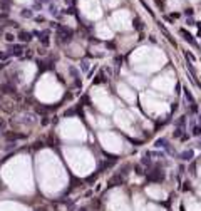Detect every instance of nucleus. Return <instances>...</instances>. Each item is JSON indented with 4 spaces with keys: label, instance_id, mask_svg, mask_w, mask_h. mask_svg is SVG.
<instances>
[{
    "label": "nucleus",
    "instance_id": "f8f14e48",
    "mask_svg": "<svg viewBox=\"0 0 201 211\" xmlns=\"http://www.w3.org/2000/svg\"><path fill=\"white\" fill-rule=\"evenodd\" d=\"M179 32H181V35H184V40H186V42H188V44H191V45H194V47H196V40H194V39H193V35L189 34L188 30L181 29Z\"/></svg>",
    "mask_w": 201,
    "mask_h": 211
},
{
    "label": "nucleus",
    "instance_id": "4be33fe9",
    "mask_svg": "<svg viewBox=\"0 0 201 211\" xmlns=\"http://www.w3.org/2000/svg\"><path fill=\"white\" fill-rule=\"evenodd\" d=\"M69 72H70V76H72L76 80H79V72H77L74 67H69Z\"/></svg>",
    "mask_w": 201,
    "mask_h": 211
},
{
    "label": "nucleus",
    "instance_id": "2f4dec72",
    "mask_svg": "<svg viewBox=\"0 0 201 211\" xmlns=\"http://www.w3.org/2000/svg\"><path fill=\"white\" fill-rule=\"evenodd\" d=\"M35 22H44V17H40V15H39V17H35Z\"/></svg>",
    "mask_w": 201,
    "mask_h": 211
},
{
    "label": "nucleus",
    "instance_id": "20e7f679",
    "mask_svg": "<svg viewBox=\"0 0 201 211\" xmlns=\"http://www.w3.org/2000/svg\"><path fill=\"white\" fill-rule=\"evenodd\" d=\"M0 111L5 112V114H13V111H15V102L10 101V99H2V101H0Z\"/></svg>",
    "mask_w": 201,
    "mask_h": 211
},
{
    "label": "nucleus",
    "instance_id": "f03ea898",
    "mask_svg": "<svg viewBox=\"0 0 201 211\" xmlns=\"http://www.w3.org/2000/svg\"><path fill=\"white\" fill-rule=\"evenodd\" d=\"M35 121H37V116L32 114V112H24V114L19 116V119H17V123L24 124V126H34Z\"/></svg>",
    "mask_w": 201,
    "mask_h": 211
},
{
    "label": "nucleus",
    "instance_id": "423d86ee",
    "mask_svg": "<svg viewBox=\"0 0 201 211\" xmlns=\"http://www.w3.org/2000/svg\"><path fill=\"white\" fill-rule=\"evenodd\" d=\"M148 178H149L151 181H156V183H159V181H163L164 179V173L161 171L159 168H153L149 171V174H148Z\"/></svg>",
    "mask_w": 201,
    "mask_h": 211
},
{
    "label": "nucleus",
    "instance_id": "2eb2a0df",
    "mask_svg": "<svg viewBox=\"0 0 201 211\" xmlns=\"http://www.w3.org/2000/svg\"><path fill=\"white\" fill-rule=\"evenodd\" d=\"M191 134H193V136H196V137H201V126H200V124H193V127H191Z\"/></svg>",
    "mask_w": 201,
    "mask_h": 211
},
{
    "label": "nucleus",
    "instance_id": "7c9ffc66",
    "mask_svg": "<svg viewBox=\"0 0 201 211\" xmlns=\"http://www.w3.org/2000/svg\"><path fill=\"white\" fill-rule=\"evenodd\" d=\"M39 54H40V55H45V49H44V47H40V49H39Z\"/></svg>",
    "mask_w": 201,
    "mask_h": 211
},
{
    "label": "nucleus",
    "instance_id": "c9c22d12",
    "mask_svg": "<svg viewBox=\"0 0 201 211\" xmlns=\"http://www.w3.org/2000/svg\"><path fill=\"white\" fill-rule=\"evenodd\" d=\"M200 144H201V141H200Z\"/></svg>",
    "mask_w": 201,
    "mask_h": 211
},
{
    "label": "nucleus",
    "instance_id": "0eeeda50",
    "mask_svg": "<svg viewBox=\"0 0 201 211\" xmlns=\"http://www.w3.org/2000/svg\"><path fill=\"white\" fill-rule=\"evenodd\" d=\"M17 37H19V40H20V42L27 44V42H30V40L34 39V35H32V32H27V30H20Z\"/></svg>",
    "mask_w": 201,
    "mask_h": 211
},
{
    "label": "nucleus",
    "instance_id": "cd10ccee",
    "mask_svg": "<svg viewBox=\"0 0 201 211\" xmlns=\"http://www.w3.org/2000/svg\"><path fill=\"white\" fill-rule=\"evenodd\" d=\"M49 123H50V119H49V117H47V116H45V117H44V119H42V126H47V124H49Z\"/></svg>",
    "mask_w": 201,
    "mask_h": 211
},
{
    "label": "nucleus",
    "instance_id": "ddd939ff",
    "mask_svg": "<svg viewBox=\"0 0 201 211\" xmlns=\"http://www.w3.org/2000/svg\"><path fill=\"white\" fill-rule=\"evenodd\" d=\"M183 96H184V99H186V102H188L189 106H194V104H196V101H194V97H193L191 91H188V89H184Z\"/></svg>",
    "mask_w": 201,
    "mask_h": 211
},
{
    "label": "nucleus",
    "instance_id": "473e14b6",
    "mask_svg": "<svg viewBox=\"0 0 201 211\" xmlns=\"http://www.w3.org/2000/svg\"><path fill=\"white\" fill-rule=\"evenodd\" d=\"M186 15H193V10L191 9H186Z\"/></svg>",
    "mask_w": 201,
    "mask_h": 211
},
{
    "label": "nucleus",
    "instance_id": "a211bd4d",
    "mask_svg": "<svg viewBox=\"0 0 201 211\" xmlns=\"http://www.w3.org/2000/svg\"><path fill=\"white\" fill-rule=\"evenodd\" d=\"M176 127H186V116H181V119H178V123H176Z\"/></svg>",
    "mask_w": 201,
    "mask_h": 211
},
{
    "label": "nucleus",
    "instance_id": "c756f323",
    "mask_svg": "<svg viewBox=\"0 0 201 211\" xmlns=\"http://www.w3.org/2000/svg\"><path fill=\"white\" fill-rule=\"evenodd\" d=\"M40 7H42V4H40V2H35V4H34V9H40Z\"/></svg>",
    "mask_w": 201,
    "mask_h": 211
},
{
    "label": "nucleus",
    "instance_id": "6ab92c4d",
    "mask_svg": "<svg viewBox=\"0 0 201 211\" xmlns=\"http://www.w3.org/2000/svg\"><path fill=\"white\" fill-rule=\"evenodd\" d=\"M134 27H136L137 30H142L144 29V24H142V20H139V19H134Z\"/></svg>",
    "mask_w": 201,
    "mask_h": 211
},
{
    "label": "nucleus",
    "instance_id": "72a5a7b5",
    "mask_svg": "<svg viewBox=\"0 0 201 211\" xmlns=\"http://www.w3.org/2000/svg\"><path fill=\"white\" fill-rule=\"evenodd\" d=\"M40 2H42V4H49V2H50V0H40Z\"/></svg>",
    "mask_w": 201,
    "mask_h": 211
},
{
    "label": "nucleus",
    "instance_id": "aec40b11",
    "mask_svg": "<svg viewBox=\"0 0 201 211\" xmlns=\"http://www.w3.org/2000/svg\"><path fill=\"white\" fill-rule=\"evenodd\" d=\"M183 134H184V129H183V127H176L174 132H173V136H174V137H181Z\"/></svg>",
    "mask_w": 201,
    "mask_h": 211
},
{
    "label": "nucleus",
    "instance_id": "39448f33",
    "mask_svg": "<svg viewBox=\"0 0 201 211\" xmlns=\"http://www.w3.org/2000/svg\"><path fill=\"white\" fill-rule=\"evenodd\" d=\"M0 92L13 96V94L17 92V87H15V84H13L12 80H7V82H2V84H0Z\"/></svg>",
    "mask_w": 201,
    "mask_h": 211
},
{
    "label": "nucleus",
    "instance_id": "f3484780",
    "mask_svg": "<svg viewBox=\"0 0 201 211\" xmlns=\"http://www.w3.org/2000/svg\"><path fill=\"white\" fill-rule=\"evenodd\" d=\"M4 39H5V42L13 44V40H15V35H13L12 32H5V34H4Z\"/></svg>",
    "mask_w": 201,
    "mask_h": 211
},
{
    "label": "nucleus",
    "instance_id": "393cba45",
    "mask_svg": "<svg viewBox=\"0 0 201 211\" xmlns=\"http://www.w3.org/2000/svg\"><path fill=\"white\" fill-rule=\"evenodd\" d=\"M136 173L137 174H146V171H144V168H142V166H136Z\"/></svg>",
    "mask_w": 201,
    "mask_h": 211
},
{
    "label": "nucleus",
    "instance_id": "f704fd0d",
    "mask_svg": "<svg viewBox=\"0 0 201 211\" xmlns=\"http://www.w3.org/2000/svg\"><path fill=\"white\" fill-rule=\"evenodd\" d=\"M0 101H2V96H0Z\"/></svg>",
    "mask_w": 201,
    "mask_h": 211
},
{
    "label": "nucleus",
    "instance_id": "9b49d317",
    "mask_svg": "<svg viewBox=\"0 0 201 211\" xmlns=\"http://www.w3.org/2000/svg\"><path fill=\"white\" fill-rule=\"evenodd\" d=\"M40 44H42V47H49V44H50L49 30H42V32H40Z\"/></svg>",
    "mask_w": 201,
    "mask_h": 211
},
{
    "label": "nucleus",
    "instance_id": "bb28decb",
    "mask_svg": "<svg viewBox=\"0 0 201 211\" xmlns=\"http://www.w3.org/2000/svg\"><path fill=\"white\" fill-rule=\"evenodd\" d=\"M15 146H17V144H15V143H9V144H7V146H5V151H7V149H13V148H15Z\"/></svg>",
    "mask_w": 201,
    "mask_h": 211
},
{
    "label": "nucleus",
    "instance_id": "9d476101",
    "mask_svg": "<svg viewBox=\"0 0 201 211\" xmlns=\"http://www.w3.org/2000/svg\"><path fill=\"white\" fill-rule=\"evenodd\" d=\"M193 158H194V151H193V149L181 151V154H179V159H181V161H191Z\"/></svg>",
    "mask_w": 201,
    "mask_h": 211
},
{
    "label": "nucleus",
    "instance_id": "dca6fc26",
    "mask_svg": "<svg viewBox=\"0 0 201 211\" xmlns=\"http://www.w3.org/2000/svg\"><path fill=\"white\" fill-rule=\"evenodd\" d=\"M20 17H24V19H32V17H34V10L24 9V10L20 12Z\"/></svg>",
    "mask_w": 201,
    "mask_h": 211
},
{
    "label": "nucleus",
    "instance_id": "f257e3e1",
    "mask_svg": "<svg viewBox=\"0 0 201 211\" xmlns=\"http://www.w3.org/2000/svg\"><path fill=\"white\" fill-rule=\"evenodd\" d=\"M57 35H59V42H69L72 39V30L65 25H57Z\"/></svg>",
    "mask_w": 201,
    "mask_h": 211
},
{
    "label": "nucleus",
    "instance_id": "412c9836",
    "mask_svg": "<svg viewBox=\"0 0 201 211\" xmlns=\"http://www.w3.org/2000/svg\"><path fill=\"white\" fill-rule=\"evenodd\" d=\"M5 127H7V121H5L4 117H0V134H4Z\"/></svg>",
    "mask_w": 201,
    "mask_h": 211
},
{
    "label": "nucleus",
    "instance_id": "7ed1b4c3",
    "mask_svg": "<svg viewBox=\"0 0 201 211\" xmlns=\"http://www.w3.org/2000/svg\"><path fill=\"white\" fill-rule=\"evenodd\" d=\"M4 137L9 143H15V141H20V139H27V134L17 132V131H7V132H4Z\"/></svg>",
    "mask_w": 201,
    "mask_h": 211
},
{
    "label": "nucleus",
    "instance_id": "1a4fd4ad",
    "mask_svg": "<svg viewBox=\"0 0 201 211\" xmlns=\"http://www.w3.org/2000/svg\"><path fill=\"white\" fill-rule=\"evenodd\" d=\"M124 183V176L121 173H117V174H114V176L109 179V186H121Z\"/></svg>",
    "mask_w": 201,
    "mask_h": 211
},
{
    "label": "nucleus",
    "instance_id": "6e6552de",
    "mask_svg": "<svg viewBox=\"0 0 201 211\" xmlns=\"http://www.w3.org/2000/svg\"><path fill=\"white\" fill-rule=\"evenodd\" d=\"M10 54L12 55H24L25 54V49H24L22 44H12V47H10Z\"/></svg>",
    "mask_w": 201,
    "mask_h": 211
},
{
    "label": "nucleus",
    "instance_id": "4468645a",
    "mask_svg": "<svg viewBox=\"0 0 201 211\" xmlns=\"http://www.w3.org/2000/svg\"><path fill=\"white\" fill-rule=\"evenodd\" d=\"M154 146H156V148H166L168 151H169V152L173 154V149H171V146H169V143H168L166 139H158Z\"/></svg>",
    "mask_w": 201,
    "mask_h": 211
},
{
    "label": "nucleus",
    "instance_id": "a878e982",
    "mask_svg": "<svg viewBox=\"0 0 201 211\" xmlns=\"http://www.w3.org/2000/svg\"><path fill=\"white\" fill-rule=\"evenodd\" d=\"M82 71H84V72H86L87 71V69H89V62H87V60H82Z\"/></svg>",
    "mask_w": 201,
    "mask_h": 211
},
{
    "label": "nucleus",
    "instance_id": "5701e85b",
    "mask_svg": "<svg viewBox=\"0 0 201 211\" xmlns=\"http://www.w3.org/2000/svg\"><path fill=\"white\" fill-rule=\"evenodd\" d=\"M97 77H99V79H96V82H106V76H104V72H102V71L97 74Z\"/></svg>",
    "mask_w": 201,
    "mask_h": 211
},
{
    "label": "nucleus",
    "instance_id": "c85d7f7f",
    "mask_svg": "<svg viewBox=\"0 0 201 211\" xmlns=\"http://www.w3.org/2000/svg\"><path fill=\"white\" fill-rule=\"evenodd\" d=\"M34 211H47V206H37L34 208Z\"/></svg>",
    "mask_w": 201,
    "mask_h": 211
},
{
    "label": "nucleus",
    "instance_id": "b1692460",
    "mask_svg": "<svg viewBox=\"0 0 201 211\" xmlns=\"http://www.w3.org/2000/svg\"><path fill=\"white\" fill-rule=\"evenodd\" d=\"M141 163H142V164H144V166H149V164H151L149 154H148V156H146V158H142V161H141Z\"/></svg>",
    "mask_w": 201,
    "mask_h": 211
}]
</instances>
